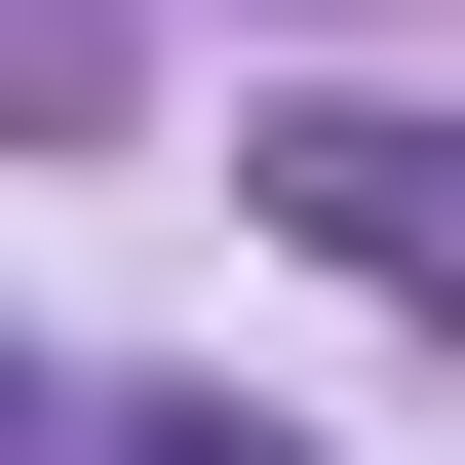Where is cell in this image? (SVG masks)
I'll use <instances>...</instances> for the list:
<instances>
[{
  "instance_id": "obj_1",
  "label": "cell",
  "mask_w": 465,
  "mask_h": 465,
  "mask_svg": "<svg viewBox=\"0 0 465 465\" xmlns=\"http://www.w3.org/2000/svg\"><path fill=\"white\" fill-rule=\"evenodd\" d=\"M232 194L311 232V272H388V311H465V116H388V78H311L272 155H232Z\"/></svg>"
},
{
  "instance_id": "obj_2",
  "label": "cell",
  "mask_w": 465,
  "mask_h": 465,
  "mask_svg": "<svg viewBox=\"0 0 465 465\" xmlns=\"http://www.w3.org/2000/svg\"><path fill=\"white\" fill-rule=\"evenodd\" d=\"M116 465H272V427H116Z\"/></svg>"
}]
</instances>
